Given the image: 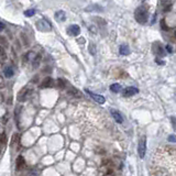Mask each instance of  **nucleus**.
<instances>
[{"instance_id":"23","label":"nucleus","mask_w":176,"mask_h":176,"mask_svg":"<svg viewBox=\"0 0 176 176\" xmlns=\"http://www.w3.org/2000/svg\"><path fill=\"white\" fill-rule=\"evenodd\" d=\"M31 54H32V52H28L27 54L24 55L23 59H23V63H27L28 61H29V59H30V55H31Z\"/></svg>"},{"instance_id":"26","label":"nucleus","mask_w":176,"mask_h":176,"mask_svg":"<svg viewBox=\"0 0 176 176\" xmlns=\"http://www.w3.org/2000/svg\"><path fill=\"white\" fill-rule=\"evenodd\" d=\"M168 141L169 142H176V135H169L168 137Z\"/></svg>"},{"instance_id":"19","label":"nucleus","mask_w":176,"mask_h":176,"mask_svg":"<svg viewBox=\"0 0 176 176\" xmlns=\"http://www.w3.org/2000/svg\"><path fill=\"white\" fill-rule=\"evenodd\" d=\"M18 142H19V134H18V133H14V134L12 135V139H11V145L13 146L14 144H18Z\"/></svg>"},{"instance_id":"28","label":"nucleus","mask_w":176,"mask_h":176,"mask_svg":"<svg viewBox=\"0 0 176 176\" xmlns=\"http://www.w3.org/2000/svg\"><path fill=\"white\" fill-rule=\"evenodd\" d=\"M0 30H1V31H2V30H4V22H2V21H1V22H0Z\"/></svg>"},{"instance_id":"18","label":"nucleus","mask_w":176,"mask_h":176,"mask_svg":"<svg viewBox=\"0 0 176 176\" xmlns=\"http://www.w3.org/2000/svg\"><path fill=\"white\" fill-rule=\"evenodd\" d=\"M57 87L59 88H61V89H64L65 88V86H66V82H65V79H63V78H59L57 79Z\"/></svg>"},{"instance_id":"22","label":"nucleus","mask_w":176,"mask_h":176,"mask_svg":"<svg viewBox=\"0 0 176 176\" xmlns=\"http://www.w3.org/2000/svg\"><path fill=\"white\" fill-rule=\"evenodd\" d=\"M89 52H90V54L91 55H95L96 54V50H95V45L93 43H90V45H89Z\"/></svg>"},{"instance_id":"7","label":"nucleus","mask_w":176,"mask_h":176,"mask_svg":"<svg viewBox=\"0 0 176 176\" xmlns=\"http://www.w3.org/2000/svg\"><path fill=\"white\" fill-rule=\"evenodd\" d=\"M67 33L72 35V36H77L80 33V28L77 24H72V25L67 28Z\"/></svg>"},{"instance_id":"4","label":"nucleus","mask_w":176,"mask_h":176,"mask_svg":"<svg viewBox=\"0 0 176 176\" xmlns=\"http://www.w3.org/2000/svg\"><path fill=\"white\" fill-rule=\"evenodd\" d=\"M30 93H31V90H30L29 87H23L22 89L20 90L19 94H18V100L21 101V102L25 101V100L28 99V97H29Z\"/></svg>"},{"instance_id":"6","label":"nucleus","mask_w":176,"mask_h":176,"mask_svg":"<svg viewBox=\"0 0 176 176\" xmlns=\"http://www.w3.org/2000/svg\"><path fill=\"white\" fill-rule=\"evenodd\" d=\"M139 93V89H138L137 87H127V88H125L123 89V91H122V96L123 97H131V96H133V95H135Z\"/></svg>"},{"instance_id":"15","label":"nucleus","mask_w":176,"mask_h":176,"mask_svg":"<svg viewBox=\"0 0 176 176\" xmlns=\"http://www.w3.org/2000/svg\"><path fill=\"white\" fill-rule=\"evenodd\" d=\"M41 54H38L36 56H34V59L32 61V65H33V68H38L40 66V63H41Z\"/></svg>"},{"instance_id":"16","label":"nucleus","mask_w":176,"mask_h":176,"mask_svg":"<svg viewBox=\"0 0 176 176\" xmlns=\"http://www.w3.org/2000/svg\"><path fill=\"white\" fill-rule=\"evenodd\" d=\"M119 53H120L121 55H129V53H130L129 46H128V45H125V44L121 45L120 49H119Z\"/></svg>"},{"instance_id":"12","label":"nucleus","mask_w":176,"mask_h":176,"mask_svg":"<svg viewBox=\"0 0 176 176\" xmlns=\"http://www.w3.org/2000/svg\"><path fill=\"white\" fill-rule=\"evenodd\" d=\"M54 86V82H53V78L52 77H45L43 79V82L41 84V87L42 88H47V87H53Z\"/></svg>"},{"instance_id":"20","label":"nucleus","mask_w":176,"mask_h":176,"mask_svg":"<svg viewBox=\"0 0 176 176\" xmlns=\"http://www.w3.org/2000/svg\"><path fill=\"white\" fill-rule=\"evenodd\" d=\"M6 144H7V137H6V133L2 132L1 133V146H2V149Z\"/></svg>"},{"instance_id":"24","label":"nucleus","mask_w":176,"mask_h":176,"mask_svg":"<svg viewBox=\"0 0 176 176\" xmlns=\"http://www.w3.org/2000/svg\"><path fill=\"white\" fill-rule=\"evenodd\" d=\"M4 59H6V53H4V47H1V64L4 63Z\"/></svg>"},{"instance_id":"17","label":"nucleus","mask_w":176,"mask_h":176,"mask_svg":"<svg viewBox=\"0 0 176 176\" xmlns=\"http://www.w3.org/2000/svg\"><path fill=\"white\" fill-rule=\"evenodd\" d=\"M110 90L112 91V93H119L120 90H121V85L120 84H112L111 86H110Z\"/></svg>"},{"instance_id":"21","label":"nucleus","mask_w":176,"mask_h":176,"mask_svg":"<svg viewBox=\"0 0 176 176\" xmlns=\"http://www.w3.org/2000/svg\"><path fill=\"white\" fill-rule=\"evenodd\" d=\"M35 9H30V10H28V11L24 12V14H25V17H33L35 14Z\"/></svg>"},{"instance_id":"10","label":"nucleus","mask_w":176,"mask_h":176,"mask_svg":"<svg viewBox=\"0 0 176 176\" xmlns=\"http://www.w3.org/2000/svg\"><path fill=\"white\" fill-rule=\"evenodd\" d=\"M110 112H111V114H112L114 119L118 122V123H122V122H123V117H122V114H120L118 110L111 109V110H110Z\"/></svg>"},{"instance_id":"25","label":"nucleus","mask_w":176,"mask_h":176,"mask_svg":"<svg viewBox=\"0 0 176 176\" xmlns=\"http://www.w3.org/2000/svg\"><path fill=\"white\" fill-rule=\"evenodd\" d=\"M161 27H162V29H163L164 31H168V27H167V25H165V21H164V20H162V21H161Z\"/></svg>"},{"instance_id":"5","label":"nucleus","mask_w":176,"mask_h":176,"mask_svg":"<svg viewBox=\"0 0 176 176\" xmlns=\"http://www.w3.org/2000/svg\"><path fill=\"white\" fill-rule=\"evenodd\" d=\"M85 91H86L87 94L89 95L90 97L94 99L95 101H97L98 104H100V105H102V104H105V101H106V99H105V97L104 96H101V95H97V94H94V93H91L89 89H85Z\"/></svg>"},{"instance_id":"11","label":"nucleus","mask_w":176,"mask_h":176,"mask_svg":"<svg viewBox=\"0 0 176 176\" xmlns=\"http://www.w3.org/2000/svg\"><path fill=\"white\" fill-rule=\"evenodd\" d=\"M24 166H25V160L22 155H19L16 162V168L18 171H21L22 168H24Z\"/></svg>"},{"instance_id":"29","label":"nucleus","mask_w":176,"mask_h":176,"mask_svg":"<svg viewBox=\"0 0 176 176\" xmlns=\"http://www.w3.org/2000/svg\"><path fill=\"white\" fill-rule=\"evenodd\" d=\"M166 50L168 51V53H171L172 52V47L169 46V45H166Z\"/></svg>"},{"instance_id":"13","label":"nucleus","mask_w":176,"mask_h":176,"mask_svg":"<svg viewBox=\"0 0 176 176\" xmlns=\"http://www.w3.org/2000/svg\"><path fill=\"white\" fill-rule=\"evenodd\" d=\"M4 75L7 77V78H10V77H12L13 75H14V70H13V68H12V66H7L4 67Z\"/></svg>"},{"instance_id":"1","label":"nucleus","mask_w":176,"mask_h":176,"mask_svg":"<svg viewBox=\"0 0 176 176\" xmlns=\"http://www.w3.org/2000/svg\"><path fill=\"white\" fill-rule=\"evenodd\" d=\"M134 18H135L138 23H140V24L146 23V22H148V18H149L148 8H146L145 6H141V7L137 8V10L134 12Z\"/></svg>"},{"instance_id":"3","label":"nucleus","mask_w":176,"mask_h":176,"mask_svg":"<svg viewBox=\"0 0 176 176\" xmlns=\"http://www.w3.org/2000/svg\"><path fill=\"white\" fill-rule=\"evenodd\" d=\"M153 53L157 55V57H163V56L166 55L164 49H163V46H162V44L160 42H155L153 44Z\"/></svg>"},{"instance_id":"2","label":"nucleus","mask_w":176,"mask_h":176,"mask_svg":"<svg viewBox=\"0 0 176 176\" xmlns=\"http://www.w3.org/2000/svg\"><path fill=\"white\" fill-rule=\"evenodd\" d=\"M145 152H146V138L142 137L139 141V145H138V153L141 159L145 156Z\"/></svg>"},{"instance_id":"9","label":"nucleus","mask_w":176,"mask_h":176,"mask_svg":"<svg viewBox=\"0 0 176 176\" xmlns=\"http://www.w3.org/2000/svg\"><path fill=\"white\" fill-rule=\"evenodd\" d=\"M36 27L39 28L40 31H50V30H51V27H50V25L46 23V21H44V20H40V21H38Z\"/></svg>"},{"instance_id":"27","label":"nucleus","mask_w":176,"mask_h":176,"mask_svg":"<svg viewBox=\"0 0 176 176\" xmlns=\"http://www.w3.org/2000/svg\"><path fill=\"white\" fill-rule=\"evenodd\" d=\"M9 120V114H4V120H2V122L4 123H6V122L8 121Z\"/></svg>"},{"instance_id":"14","label":"nucleus","mask_w":176,"mask_h":176,"mask_svg":"<svg viewBox=\"0 0 176 176\" xmlns=\"http://www.w3.org/2000/svg\"><path fill=\"white\" fill-rule=\"evenodd\" d=\"M55 19L57 20V21H65L66 20V16H65V12L63 11V10H59L55 13Z\"/></svg>"},{"instance_id":"30","label":"nucleus","mask_w":176,"mask_h":176,"mask_svg":"<svg viewBox=\"0 0 176 176\" xmlns=\"http://www.w3.org/2000/svg\"><path fill=\"white\" fill-rule=\"evenodd\" d=\"M173 127H174V129L176 130V125H175V123H174V125H173Z\"/></svg>"},{"instance_id":"8","label":"nucleus","mask_w":176,"mask_h":176,"mask_svg":"<svg viewBox=\"0 0 176 176\" xmlns=\"http://www.w3.org/2000/svg\"><path fill=\"white\" fill-rule=\"evenodd\" d=\"M67 94L70 95V97H74V98H82L83 97V94L79 91L78 89H76L75 87H70L68 90H67Z\"/></svg>"}]
</instances>
